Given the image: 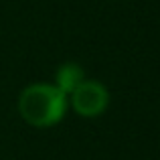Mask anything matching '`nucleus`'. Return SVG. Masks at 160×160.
Wrapping results in <instances>:
<instances>
[{
  "instance_id": "obj_1",
  "label": "nucleus",
  "mask_w": 160,
  "mask_h": 160,
  "mask_svg": "<svg viewBox=\"0 0 160 160\" xmlns=\"http://www.w3.org/2000/svg\"><path fill=\"white\" fill-rule=\"evenodd\" d=\"M18 112L22 120L35 128H49L63 120L67 112V95L57 85L37 83L20 93Z\"/></svg>"
},
{
  "instance_id": "obj_2",
  "label": "nucleus",
  "mask_w": 160,
  "mask_h": 160,
  "mask_svg": "<svg viewBox=\"0 0 160 160\" xmlns=\"http://www.w3.org/2000/svg\"><path fill=\"white\" fill-rule=\"evenodd\" d=\"M109 102L108 89L98 81H81L71 91V103L79 116L95 118L106 112Z\"/></svg>"
},
{
  "instance_id": "obj_3",
  "label": "nucleus",
  "mask_w": 160,
  "mask_h": 160,
  "mask_svg": "<svg viewBox=\"0 0 160 160\" xmlns=\"http://www.w3.org/2000/svg\"><path fill=\"white\" fill-rule=\"evenodd\" d=\"M55 85L63 91L65 95H71V91L79 85L81 81H85V73L83 67H79L77 63H65L57 69V77H55Z\"/></svg>"
}]
</instances>
